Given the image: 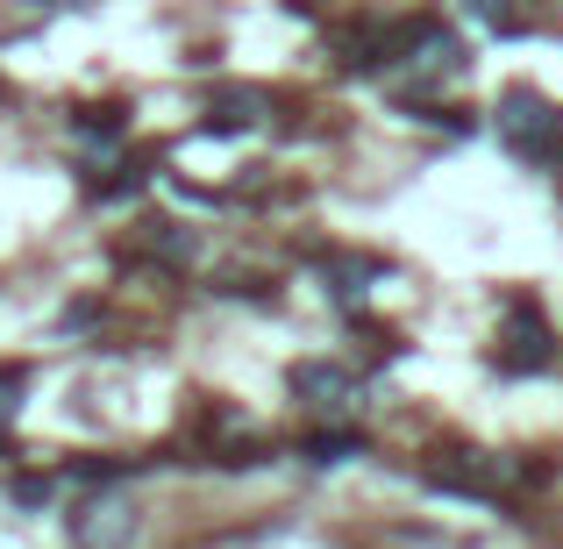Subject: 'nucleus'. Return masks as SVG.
Returning a JSON list of instances; mask_svg holds the SVG:
<instances>
[{"mask_svg":"<svg viewBox=\"0 0 563 549\" xmlns=\"http://www.w3.org/2000/svg\"><path fill=\"white\" fill-rule=\"evenodd\" d=\"M22 393H29V371L22 364H0V421L22 414Z\"/></svg>","mask_w":563,"mask_h":549,"instance_id":"nucleus-11","label":"nucleus"},{"mask_svg":"<svg viewBox=\"0 0 563 549\" xmlns=\"http://www.w3.org/2000/svg\"><path fill=\"white\" fill-rule=\"evenodd\" d=\"M428 493H456V499H499L514 485V464L493 450H435L428 457Z\"/></svg>","mask_w":563,"mask_h":549,"instance_id":"nucleus-2","label":"nucleus"},{"mask_svg":"<svg viewBox=\"0 0 563 549\" xmlns=\"http://www.w3.org/2000/svg\"><path fill=\"white\" fill-rule=\"evenodd\" d=\"M556 364V336L536 307H514L499 321V371H550Z\"/></svg>","mask_w":563,"mask_h":549,"instance_id":"nucleus-5","label":"nucleus"},{"mask_svg":"<svg viewBox=\"0 0 563 549\" xmlns=\"http://www.w3.org/2000/svg\"><path fill=\"white\" fill-rule=\"evenodd\" d=\"M264 114H272V100H264L257 86H221V94L207 100V129H257Z\"/></svg>","mask_w":563,"mask_h":549,"instance_id":"nucleus-7","label":"nucleus"},{"mask_svg":"<svg viewBox=\"0 0 563 549\" xmlns=\"http://www.w3.org/2000/svg\"><path fill=\"white\" fill-rule=\"evenodd\" d=\"M471 14H478L485 29H499V36H521L528 29V14H521V0H464Z\"/></svg>","mask_w":563,"mask_h":549,"instance_id":"nucleus-9","label":"nucleus"},{"mask_svg":"<svg viewBox=\"0 0 563 549\" xmlns=\"http://www.w3.org/2000/svg\"><path fill=\"white\" fill-rule=\"evenodd\" d=\"M136 528H143V514H136L129 493H93L79 514H71V542L79 549H129Z\"/></svg>","mask_w":563,"mask_h":549,"instance_id":"nucleus-3","label":"nucleus"},{"mask_svg":"<svg viewBox=\"0 0 563 549\" xmlns=\"http://www.w3.org/2000/svg\"><path fill=\"white\" fill-rule=\"evenodd\" d=\"M378 278H385V264H372V257H329L321 264V286H329L335 307H350V315L364 307V293H372Z\"/></svg>","mask_w":563,"mask_h":549,"instance_id":"nucleus-6","label":"nucleus"},{"mask_svg":"<svg viewBox=\"0 0 563 549\" xmlns=\"http://www.w3.org/2000/svg\"><path fill=\"white\" fill-rule=\"evenodd\" d=\"M286 385H292V399H300V407L329 414V421H343V414L357 407V378H350L343 364H329V358L292 364V371H286Z\"/></svg>","mask_w":563,"mask_h":549,"instance_id":"nucleus-4","label":"nucleus"},{"mask_svg":"<svg viewBox=\"0 0 563 549\" xmlns=\"http://www.w3.org/2000/svg\"><path fill=\"white\" fill-rule=\"evenodd\" d=\"M300 457H307L314 471H335V464H350V457H364V442L335 428V436H307V450H300Z\"/></svg>","mask_w":563,"mask_h":549,"instance_id":"nucleus-8","label":"nucleus"},{"mask_svg":"<svg viewBox=\"0 0 563 549\" xmlns=\"http://www.w3.org/2000/svg\"><path fill=\"white\" fill-rule=\"evenodd\" d=\"M493 122H499V143H507L514 157H550L556 136H563V114L536 94V86H507L499 108H493Z\"/></svg>","mask_w":563,"mask_h":549,"instance_id":"nucleus-1","label":"nucleus"},{"mask_svg":"<svg viewBox=\"0 0 563 549\" xmlns=\"http://www.w3.org/2000/svg\"><path fill=\"white\" fill-rule=\"evenodd\" d=\"M36 8H79V0H36Z\"/></svg>","mask_w":563,"mask_h":549,"instance_id":"nucleus-13","label":"nucleus"},{"mask_svg":"<svg viewBox=\"0 0 563 549\" xmlns=\"http://www.w3.org/2000/svg\"><path fill=\"white\" fill-rule=\"evenodd\" d=\"M14 499H22V507H43V499H51V485H43V479H22V485H14Z\"/></svg>","mask_w":563,"mask_h":549,"instance_id":"nucleus-12","label":"nucleus"},{"mask_svg":"<svg viewBox=\"0 0 563 549\" xmlns=\"http://www.w3.org/2000/svg\"><path fill=\"white\" fill-rule=\"evenodd\" d=\"M151 243H157V257H172V264H186V257H192V235L179 229V221H157Z\"/></svg>","mask_w":563,"mask_h":549,"instance_id":"nucleus-10","label":"nucleus"}]
</instances>
